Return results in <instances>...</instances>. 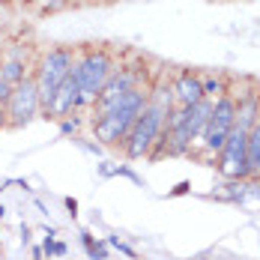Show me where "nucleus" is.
<instances>
[{
  "label": "nucleus",
  "mask_w": 260,
  "mask_h": 260,
  "mask_svg": "<svg viewBox=\"0 0 260 260\" xmlns=\"http://www.w3.org/2000/svg\"><path fill=\"white\" fill-rule=\"evenodd\" d=\"M171 111H174L171 84H156V87L150 90V102H147V108H144L141 117L135 120L129 138H126V144H123V150H126V156H129L132 161L150 156L156 138L168 129V114H171Z\"/></svg>",
  "instance_id": "nucleus-1"
},
{
  "label": "nucleus",
  "mask_w": 260,
  "mask_h": 260,
  "mask_svg": "<svg viewBox=\"0 0 260 260\" xmlns=\"http://www.w3.org/2000/svg\"><path fill=\"white\" fill-rule=\"evenodd\" d=\"M114 72V57L102 48H93V51H84L81 57H75V66H72V78L78 81L81 90V102H96L102 87L108 84Z\"/></svg>",
  "instance_id": "nucleus-2"
},
{
  "label": "nucleus",
  "mask_w": 260,
  "mask_h": 260,
  "mask_svg": "<svg viewBox=\"0 0 260 260\" xmlns=\"http://www.w3.org/2000/svg\"><path fill=\"white\" fill-rule=\"evenodd\" d=\"M72 66H75V51H72V48H51V51L39 60L33 81H36V90H39L42 114L48 111V105H51L57 87L72 75Z\"/></svg>",
  "instance_id": "nucleus-3"
},
{
  "label": "nucleus",
  "mask_w": 260,
  "mask_h": 260,
  "mask_svg": "<svg viewBox=\"0 0 260 260\" xmlns=\"http://www.w3.org/2000/svg\"><path fill=\"white\" fill-rule=\"evenodd\" d=\"M39 111H42V105H39L36 81L24 78L21 84L12 87V93H9V99H6V126L21 129V126H27Z\"/></svg>",
  "instance_id": "nucleus-4"
},
{
  "label": "nucleus",
  "mask_w": 260,
  "mask_h": 260,
  "mask_svg": "<svg viewBox=\"0 0 260 260\" xmlns=\"http://www.w3.org/2000/svg\"><path fill=\"white\" fill-rule=\"evenodd\" d=\"M245 138H248L245 129H239V126L231 129L221 153H218V161H215L221 177H228V180H251L248 161H245Z\"/></svg>",
  "instance_id": "nucleus-5"
},
{
  "label": "nucleus",
  "mask_w": 260,
  "mask_h": 260,
  "mask_svg": "<svg viewBox=\"0 0 260 260\" xmlns=\"http://www.w3.org/2000/svg\"><path fill=\"white\" fill-rule=\"evenodd\" d=\"M144 78H147V69H144V66H126V69H114V72H111V78H108V84L102 87V93H99V99H96L93 105L111 102V99H117L120 93L132 90V87H144Z\"/></svg>",
  "instance_id": "nucleus-6"
},
{
  "label": "nucleus",
  "mask_w": 260,
  "mask_h": 260,
  "mask_svg": "<svg viewBox=\"0 0 260 260\" xmlns=\"http://www.w3.org/2000/svg\"><path fill=\"white\" fill-rule=\"evenodd\" d=\"M78 105H84L81 102L78 81L69 75V78L57 87V93H54V99H51V105H48V111H45V117H51V120H66Z\"/></svg>",
  "instance_id": "nucleus-7"
},
{
  "label": "nucleus",
  "mask_w": 260,
  "mask_h": 260,
  "mask_svg": "<svg viewBox=\"0 0 260 260\" xmlns=\"http://www.w3.org/2000/svg\"><path fill=\"white\" fill-rule=\"evenodd\" d=\"M171 93H174V105H180V108H191L201 99H207L204 96V81L194 72H180L177 81L171 84Z\"/></svg>",
  "instance_id": "nucleus-8"
},
{
  "label": "nucleus",
  "mask_w": 260,
  "mask_h": 260,
  "mask_svg": "<svg viewBox=\"0 0 260 260\" xmlns=\"http://www.w3.org/2000/svg\"><path fill=\"white\" fill-rule=\"evenodd\" d=\"M209 117H212V99H201L198 105L185 108V129L191 135V141L204 138V132L209 126Z\"/></svg>",
  "instance_id": "nucleus-9"
},
{
  "label": "nucleus",
  "mask_w": 260,
  "mask_h": 260,
  "mask_svg": "<svg viewBox=\"0 0 260 260\" xmlns=\"http://www.w3.org/2000/svg\"><path fill=\"white\" fill-rule=\"evenodd\" d=\"M260 120V99L257 96H242L239 102H236V120L234 126H239V129H251L254 123Z\"/></svg>",
  "instance_id": "nucleus-10"
},
{
  "label": "nucleus",
  "mask_w": 260,
  "mask_h": 260,
  "mask_svg": "<svg viewBox=\"0 0 260 260\" xmlns=\"http://www.w3.org/2000/svg\"><path fill=\"white\" fill-rule=\"evenodd\" d=\"M215 126H224V129H234V120H236V99L231 93L218 96L212 102V117H209Z\"/></svg>",
  "instance_id": "nucleus-11"
},
{
  "label": "nucleus",
  "mask_w": 260,
  "mask_h": 260,
  "mask_svg": "<svg viewBox=\"0 0 260 260\" xmlns=\"http://www.w3.org/2000/svg\"><path fill=\"white\" fill-rule=\"evenodd\" d=\"M245 161H248L251 180H257L260 177V120L248 129V138H245Z\"/></svg>",
  "instance_id": "nucleus-12"
},
{
  "label": "nucleus",
  "mask_w": 260,
  "mask_h": 260,
  "mask_svg": "<svg viewBox=\"0 0 260 260\" xmlns=\"http://www.w3.org/2000/svg\"><path fill=\"white\" fill-rule=\"evenodd\" d=\"M191 135L185 126H177V129H168V156H185L191 150Z\"/></svg>",
  "instance_id": "nucleus-13"
},
{
  "label": "nucleus",
  "mask_w": 260,
  "mask_h": 260,
  "mask_svg": "<svg viewBox=\"0 0 260 260\" xmlns=\"http://www.w3.org/2000/svg\"><path fill=\"white\" fill-rule=\"evenodd\" d=\"M0 78L6 81L9 87H15V84H21L24 78H30L27 75V66L21 57H9V60H3L0 63Z\"/></svg>",
  "instance_id": "nucleus-14"
},
{
  "label": "nucleus",
  "mask_w": 260,
  "mask_h": 260,
  "mask_svg": "<svg viewBox=\"0 0 260 260\" xmlns=\"http://www.w3.org/2000/svg\"><path fill=\"white\" fill-rule=\"evenodd\" d=\"M224 93H228V90H224L221 81H215V78L204 81V96H207V99H218V96H224Z\"/></svg>",
  "instance_id": "nucleus-15"
},
{
  "label": "nucleus",
  "mask_w": 260,
  "mask_h": 260,
  "mask_svg": "<svg viewBox=\"0 0 260 260\" xmlns=\"http://www.w3.org/2000/svg\"><path fill=\"white\" fill-rule=\"evenodd\" d=\"M63 6H69V0H48V3H45V12H57V9H63Z\"/></svg>",
  "instance_id": "nucleus-16"
},
{
  "label": "nucleus",
  "mask_w": 260,
  "mask_h": 260,
  "mask_svg": "<svg viewBox=\"0 0 260 260\" xmlns=\"http://www.w3.org/2000/svg\"><path fill=\"white\" fill-rule=\"evenodd\" d=\"M9 93H12V87L0 78V102H3V105H6V99H9Z\"/></svg>",
  "instance_id": "nucleus-17"
},
{
  "label": "nucleus",
  "mask_w": 260,
  "mask_h": 260,
  "mask_svg": "<svg viewBox=\"0 0 260 260\" xmlns=\"http://www.w3.org/2000/svg\"><path fill=\"white\" fill-rule=\"evenodd\" d=\"M60 132H63V135H72V132H75V120H63V123H60Z\"/></svg>",
  "instance_id": "nucleus-18"
},
{
  "label": "nucleus",
  "mask_w": 260,
  "mask_h": 260,
  "mask_svg": "<svg viewBox=\"0 0 260 260\" xmlns=\"http://www.w3.org/2000/svg\"><path fill=\"white\" fill-rule=\"evenodd\" d=\"M185 191H188V182H180V185H177L171 194H185Z\"/></svg>",
  "instance_id": "nucleus-19"
},
{
  "label": "nucleus",
  "mask_w": 260,
  "mask_h": 260,
  "mask_svg": "<svg viewBox=\"0 0 260 260\" xmlns=\"http://www.w3.org/2000/svg\"><path fill=\"white\" fill-rule=\"evenodd\" d=\"M3 126H6V105L0 102V129H3Z\"/></svg>",
  "instance_id": "nucleus-20"
},
{
  "label": "nucleus",
  "mask_w": 260,
  "mask_h": 260,
  "mask_svg": "<svg viewBox=\"0 0 260 260\" xmlns=\"http://www.w3.org/2000/svg\"><path fill=\"white\" fill-rule=\"evenodd\" d=\"M66 209H69V212H72V215H75V209H78V204H75V201H72V198H69V201H66Z\"/></svg>",
  "instance_id": "nucleus-21"
},
{
  "label": "nucleus",
  "mask_w": 260,
  "mask_h": 260,
  "mask_svg": "<svg viewBox=\"0 0 260 260\" xmlns=\"http://www.w3.org/2000/svg\"><path fill=\"white\" fill-rule=\"evenodd\" d=\"M3 212H6V209H3V204H0V218H3Z\"/></svg>",
  "instance_id": "nucleus-22"
},
{
  "label": "nucleus",
  "mask_w": 260,
  "mask_h": 260,
  "mask_svg": "<svg viewBox=\"0 0 260 260\" xmlns=\"http://www.w3.org/2000/svg\"><path fill=\"white\" fill-rule=\"evenodd\" d=\"M15 3H30V0H15Z\"/></svg>",
  "instance_id": "nucleus-23"
},
{
  "label": "nucleus",
  "mask_w": 260,
  "mask_h": 260,
  "mask_svg": "<svg viewBox=\"0 0 260 260\" xmlns=\"http://www.w3.org/2000/svg\"><path fill=\"white\" fill-rule=\"evenodd\" d=\"M87 3H93V0H87Z\"/></svg>",
  "instance_id": "nucleus-24"
}]
</instances>
